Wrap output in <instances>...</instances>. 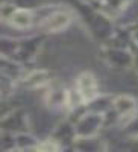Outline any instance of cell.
Segmentation results:
<instances>
[{
	"mask_svg": "<svg viewBox=\"0 0 138 152\" xmlns=\"http://www.w3.org/2000/svg\"><path fill=\"white\" fill-rule=\"evenodd\" d=\"M70 23V15L67 14V12H55V14L49 15L44 23H43V28L49 32H58L61 29H64L67 24Z\"/></svg>",
	"mask_w": 138,
	"mask_h": 152,
	"instance_id": "obj_2",
	"label": "cell"
},
{
	"mask_svg": "<svg viewBox=\"0 0 138 152\" xmlns=\"http://www.w3.org/2000/svg\"><path fill=\"white\" fill-rule=\"evenodd\" d=\"M9 20L11 24H14L15 28H28L32 23V14L28 9H17L11 14Z\"/></svg>",
	"mask_w": 138,
	"mask_h": 152,
	"instance_id": "obj_3",
	"label": "cell"
},
{
	"mask_svg": "<svg viewBox=\"0 0 138 152\" xmlns=\"http://www.w3.org/2000/svg\"><path fill=\"white\" fill-rule=\"evenodd\" d=\"M78 94L82 102L93 100L97 96V82L91 73H84L78 79Z\"/></svg>",
	"mask_w": 138,
	"mask_h": 152,
	"instance_id": "obj_1",
	"label": "cell"
},
{
	"mask_svg": "<svg viewBox=\"0 0 138 152\" xmlns=\"http://www.w3.org/2000/svg\"><path fill=\"white\" fill-rule=\"evenodd\" d=\"M115 107H117V110H118L120 114H131L134 111V108H135V100H132L131 97L123 96V97H118L117 99Z\"/></svg>",
	"mask_w": 138,
	"mask_h": 152,
	"instance_id": "obj_4",
	"label": "cell"
}]
</instances>
